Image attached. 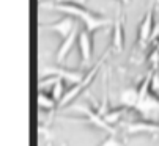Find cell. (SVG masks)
Instances as JSON below:
<instances>
[{"label": "cell", "mask_w": 159, "mask_h": 146, "mask_svg": "<svg viewBox=\"0 0 159 146\" xmlns=\"http://www.w3.org/2000/svg\"><path fill=\"white\" fill-rule=\"evenodd\" d=\"M39 8L58 11V13H63L66 16H71L74 19H80L84 22L85 29L90 33H95L96 30L104 29V27H109L110 24H112V19L110 17H106L102 14L90 11L82 3L73 2V0H46V2H41L39 3Z\"/></svg>", "instance_id": "cell-1"}, {"label": "cell", "mask_w": 159, "mask_h": 146, "mask_svg": "<svg viewBox=\"0 0 159 146\" xmlns=\"http://www.w3.org/2000/svg\"><path fill=\"white\" fill-rule=\"evenodd\" d=\"M43 29H44V30L57 32V33L65 39V38H68V36H70V35L77 29V25H76V19H74V17L65 16V17H61L60 20H57L55 24H51V25H44Z\"/></svg>", "instance_id": "cell-2"}, {"label": "cell", "mask_w": 159, "mask_h": 146, "mask_svg": "<svg viewBox=\"0 0 159 146\" xmlns=\"http://www.w3.org/2000/svg\"><path fill=\"white\" fill-rule=\"evenodd\" d=\"M154 32V7L151 5L147 11V14L143 16L140 27H139V41L140 42H147L151 39V35Z\"/></svg>", "instance_id": "cell-3"}, {"label": "cell", "mask_w": 159, "mask_h": 146, "mask_svg": "<svg viewBox=\"0 0 159 146\" xmlns=\"http://www.w3.org/2000/svg\"><path fill=\"white\" fill-rule=\"evenodd\" d=\"M93 33H90L87 29L80 30L79 32V38H77V42H79V51H80V57H82V61L87 63L92 58V54H93Z\"/></svg>", "instance_id": "cell-4"}, {"label": "cell", "mask_w": 159, "mask_h": 146, "mask_svg": "<svg viewBox=\"0 0 159 146\" xmlns=\"http://www.w3.org/2000/svg\"><path fill=\"white\" fill-rule=\"evenodd\" d=\"M125 17L123 14H118L113 22V35H112V44L120 52L125 46Z\"/></svg>", "instance_id": "cell-5"}, {"label": "cell", "mask_w": 159, "mask_h": 146, "mask_svg": "<svg viewBox=\"0 0 159 146\" xmlns=\"http://www.w3.org/2000/svg\"><path fill=\"white\" fill-rule=\"evenodd\" d=\"M77 38H79V30L76 29L70 36L63 39V42H61V46H60V49H58V52H57V60H58V61H63V60L66 58V55L70 54V51L73 49V46H74V42L77 41Z\"/></svg>", "instance_id": "cell-6"}, {"label": "cell", "mask_w": 159, "mask_h": 146, "mask_svg": "<svg viewBox=\"0 0 159 146\" xmlns=\"http://www.w3.org/2000/svg\"><path fill=\"white\" fill-rule=\"evenodd\" d=\"M117 2H118V3H121V5H128V3L131 2V0H117Z\"/></svg>", "instance_id": "cell-7"}, {"label": "cell", "mask_w": 159, "mask_h": 146, "mask_svg": "<svg viewBox=\"0 0 159 146\" xmlns=\"http://www.w3.org/2000/svg\"><path fill=\"white\" fill-rule=\"evenodd\" d=\"M153 2H154V3H159V0H153Z\"/></svg>", "instance_id": "cell-8"}, {"label": "cell", "mask_w": 159, "mask_h": 146, "mask_svg": "<svg viewBox=\"0 0 159 146\" xmlns=\"http://www.w3.org/2000/svg\"><path fill=\"white\" fill-rule=\"evenodd\" d=\"M84 2H85V0H80V3H84Z\"/></svg>", "instance_id": "cell-9"}]
</instances>
